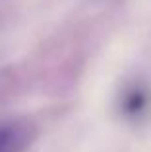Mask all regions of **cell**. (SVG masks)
Returning a JSON list of instances; mask_svg holds the SVG:
<instances>
[{"label": "cell", "mask_w": 151, "mask_h": 152, "mask_svg": "<svg viewBox=\"0 0 151 152\" xmlns=\"http://www.w3.org/2000/svg\"><path fill=\"white\" fill-rule=\"evenodd\" d=\"M29 142L31 133L25 121L0 123V152H25Z\"/></svg>", "instance_id": "1"}, {"label": "cell", "mask_w": 151, "mask_h": 152, "mask_svg": "<svg viewBox=\"0 0 151 152\" xmlns=\"http://www.w3.org/2000/svg\"><path fill=\"white\" fill-rule=\"evenodd\" d=\"M147 106V94L141 93V91H132L128 96L124 98V112L128 114H140L144 108Z\"/></svg>", "instance_id": "2"}]
</instances>
